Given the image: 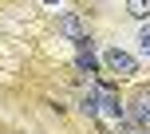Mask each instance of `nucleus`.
Listing matches in <instances>:
<instances>
[{
    "label": "nucleus",
    "mask_w": 150,
    "mask_h": 134,
    "mask_svg": "<svg viewBox=\"0 0 150 134\" xmlns=\"http://www.w3.org/2000/svg\"><path fill=\"white\" fill-rule=\"evenodd\" d=\"M103 67L107 71H115L119 79H130V75H138V59L130 51H122V47H111V51L103 55Z\"/></svg>",
    "instance_id": "nucleus-1"
},
{
    "label": "nucleus",
    "mask_w": 150,
    "mask_h": 134,
    "mask_svg": "<svg viewBox=\"0 0 150 134\" xmlns=\"http://www.w3.org/2000/svg\"><path fill=\"white\" fill-rule=\"evenodd\" d=\"M55 28H59V36L71 39V44H79V47L87 44V28H83V20H79L75 12H63L59 20H55Z\"/></svg>",
    "instance_id": "nucleus-2"
},
{
    "label": "nucleus",
    "mask_w": 150,
    "mask_h": 134,
    "mask_svg": "<svg viewBox=\"0 0 150 134\" xmlns=\"http://www.w3.org/2000/svg\"><path fill=\"white\" fill-rule=\"evenodd\" d=\"M130 122L134 130H150V91H138L130 103Z\"/></svg>",
    "instance_id": "nucleus-3"
},
{
    "label": "nucleus",
    "mask_w": 150,
    "mask_h": 134,
    "mask_svg": "<svg viewBox=\"0 0 150 134\" xmlns=\"http://www.w3.org/2000/svg\"><path fill=\"white\" fill-rule=\"evenodd\" d=\"M95 95H99V111H103V114H111V118H122V114H127V106H122L119 99L111 95V91H103V87H95Z\"/></svg>",
    "instance_id": "nucleus-4"
},
{
    "label": "nucleus",
    "mask_w": 150,
    "mask_h": 134,
    "mask_svg": "<svg viewBox=\"0 0 150 134\" xmlns=\"http://www.w3.org/2000/svg\"><path fill=\"white\" fill-rule=\"evenodd\" d=\"M75 63H79V71H95V67H99V59H95V51H91V39H87V44H83L79 47V59H75Z\"/></svg>",
    "instance_id": "nucleus-5"
},
{
    "label": "nucleus",
    "mask_w": 150,
    "mask_h": 134,
    "mask_svg": "<svg viewBox=\"0 0 150 134\" xmlns=\"http://www.w3.org/2000/svg\"><path fill=\"white\" fill-rule=\"evenodd\" d=\"M127 12L134 20H150V0H127Z\"/></svg>",
    "instance_id": "nucleus-6"
},
{
    "label": "nucleus",
    "mask_w": 150,
    "mask_h": 134,
    "mask_svg": "<svg viewBox=\"0 0 150 134\" xmlns=\"http://www.w3.org/2000/svg\"><path fill=\"white\" fill-rule=\"evenodd\" d=\"M138 47H142V55L150 59V24H146L142 32H138Z\"/></svg>",
    "instance_id": "nucleus-7"
},
{
    "label": "nucleus",
    "mask_w": 150,
    "mask_h": 134,
    "mask_svg": "<svg viewBox=\"0 0 150 134\" xmlns=\"http://www.w3.org/2000/svg\"><path fill=\"white\" fill-rule=\"evenodd\" d=\"M44 4H52V8H55V4H59V0H44Z\"/></svg>",
    "instance_id": "nucleus-8"
}]
</instances>
